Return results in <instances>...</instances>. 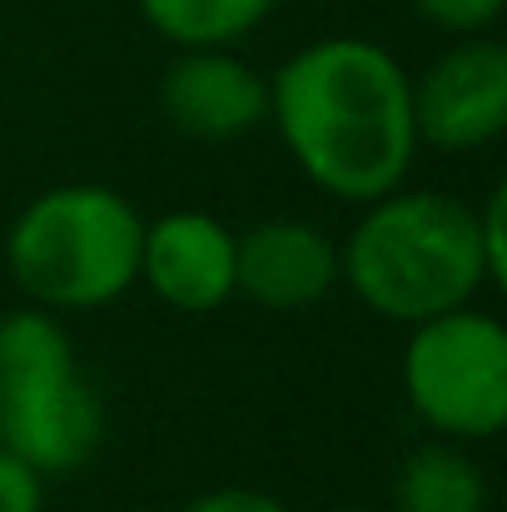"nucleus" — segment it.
I'll return each instance as SVG.
<instances>
[{
  "label": "nucleus",
  "instance_id": "nucleus-8",
  "mask_svg": "<svg viewBox=\"0 0 507 512\" xmlns=\"http://www.w3.org/2000/svg\"><path fill=\"white\" fill-rule=\"evenodd\" d=\"M160 110L179 135L204 145H229L269 120V80L229 45L179 50V60L160 80Z\"/></svg>",
  "mask_w": 507,
  "mask_h": 512
},
{
  "label": "nucleus",
  "instance_id": "nucleus-14",
  "mask_svg": "<svg viewBox=\"0 0 507 512\" xmlns=\"http://www.w3.org/2000/svg\"><path fill=\"white\" fill-rule=\"evenodd\" d=\"M478 239H483L488 279L503 289L507 284V189H493L488 204L478 209Z\"/></svg>",
  "mask_w": 507,
  "mask_h": 512
},
{
  "label": "nucleus",
  "instance_id": "nucleus-16",
  "mask_svg": "<svg viewBox=\"0 0 507 512\" xmlns=\"http://www.w3.org/2000/svg\"><path fill=\"white\" fill-rule=\"evenodd\" d=\"M338 512H373V508H338Z\"/></svg>",
  "mask_w": 507,
  "mask_h": 512
},
{
  "label": "nucleus",
  "instance_id": "nucleus-1",
  "mask_svg": "<svg viewBox=\"0 0 507 512\" xmlns=\"http://www.w3.org/2000/svg\"><path fill=\"white\" fill-rule=\"evenodd\" d=\"M269 120L309 184L343 204L383 199L418 160L413 75L363 35L294 50L269 80Z\"/></svg>",
  "mask_w": 507,
  "mask_h": 512
},
{
  "label": "nucleus",
  "instance_id": "nucleus-3",
  "mask_svg": "<svg viewBox=\"0 0 507 512\" xmlns=\"http://www.w3.org/2000/svg\"><path fill=\"white\" fill-rule=\"evenodd\" d=\"M140 209L110 184H55L35 194L10 234V279L50 314L105 309L140 284Z\"/></svg>",
  "mask_w": 507,
  "mask_h": 512
},
{
  "label": "nucleus",
  "instance_id": "nucleus-4",
  "mask_svg": "<svg viewBox=\"0 0 507 512\" xmlns=\"http://www.w3.org/2000/svg\"><path fill=\"white\" fill-rule=\"evenodd\" d=\"M105 443V398L50 309L0 319V448L40 478L80 473Z\"/></svg>",
  "mask_w": 507,
  "mask_h": 512
},
{
  "label": "nucleus",
  "instance_id": "nucleus-11",
  "mask_svg": "<svg viewBox=\"0 0 507 512\" xmlns=\"http://www.w3.org/2000/svg\"><path fill=\"white\" fill-rule=\"evenodd\" d=\"M274 5L279 0H140V15L179 50H219L264 25Z\"/></svg>",
  "mask_w": 507,
  "mask_h": 512
},
{
  "label": "nucleus",
  "instance_id": "nucleus-2",
  "mask_svg": "<svg viewBox=\"0 0 507 512\" xmlns=\"http://www.w3.org/2000/svg\"><path fill=\"white\" fill-rule=\"evenodd\" d=\"M338 279L388 324H428L468 309L488 279L478 204L443 189H388L368 199L338 244Z\"/></svg>",
  "mask_w": 507,
  "mask_h": 512
},
{
  "label": "nucleus",
  "instance_id": "nucleus-5",
  "mask_svg": "<svg viewBox=\"0 0 507 512\" xmlns=\"http://www.w3.org/2000/svg\"><path fill=\"white\" fill-rule=\"evenodd\" d=\"M403 393L433 438H498L507 423V329L478 309L413 324L403 348Z\"/></svg>",
  "mask_w": 507,
  "mask_h": 512
},
{
  "label": "nucleus",
  "instance_id": "nucleus-7",
  "mask_svg": "<svg viewBox=\"0 0 507 512\" xmlns=\"http://www.w3.org/2000/svg\"><path fill=\"white\" fill-rule=\"evenodd\" d=\"M338 289V244L309 219H259L234 234V294L269 314H304Z\"/></svg>",
  "mask_w": 507,
  "mask_h": 512
},
{
  "label": "nucleus",
  "instance_id": "nucleus-13",
  "mask_svg": "<svg viewBox=\"0 0 507 512\" xmlns=\"http://www.w3.org/2000/svg\"><path fill=\"white\" fill-rule=\"evenodd\" d=\"M0 512H45V478L0 448Z\"/></svg>",
  "mask_w": 507,
  "mask_h": 512
},
{
  "label": "nucleus",
  "instance_id": "nucleus-15",
  "mask_svg": "<svg viewBox=\"0 0 507 512\" xmlns=\"http://www.w3.org/2000/svg\"><path fill=\"white\" fill-rule=\"evenodd\" d=\"M184 512H289L279 498L259 493V488H214L204 498H194Z\"/></svg>",
  "mask_w": 507,
  "mask_h": 512
},
{
  "label": "nucleus",
  "instance_id": "nucleus-9",
  "mask_svg": "<svg viewBox=\"0 0 507 512\" xmlns=\"http://www.w3.org/2000/svg\"><path fill=\"white\" fill-rule=\"evenodd\" d=\"M140 279L179 314H214L234 299V234L204 209H169L145 224Z\"/></svg>",
  "mask_w": 507,
  "mask_h": 512
},
{
  "label": "nucleus",
  "instance_id": "nucleus-12",
  "mask_svg": "<svg viewBox=\"0 0 507 512\" xmlns=\"http://www.w3.org/2000/svg\"><path fill=\"white\" fill-rule=\"evenodd\" d=\"M503 5L507 0H413V10L448 35H483L503 15Z\"/></svg>",
  "mask_w": 507,
  "mask_h": 512
},
{
  "label": "nucleus",
  "instance_id": "nucleus-10",
  "mask_svg": "<svg viewBox=\"0 0 507 512\" xmlns=\"http://www.w3.org/2000/svg\"><path fill=\"white\" fill-rule=\"evenodd\" d=\"M488 503L493 493L468 443H418L393 478V512H488Z\"/></svg>",
  "mask_w": 507,
  "mask_h": 512
},
{
  "label": "nucleus",
  "instance_id": "nucleus-17",
  "mask_svg": "<svg viewBox=\"0 0 507 512\" xmlns=\"http://www.w3.org/2000/svg\"><path fill=\"white\" fill-rule=\"evenodd\" d=\"M120 512H145V508H120Z\"/></svg>",
  "mask_w": 507,
  "mask_h": 512
},
{
  "label": "nucleus",
  "instance_id": "nucleus-6",
  "mask_svg": "<svg viewBox=\"0 0 507 512\" xmlns=\"http://www.w3.org/2000/svg\"><path fill=\"white\" fill-rule=\"evenodd\" d=\"M418 145L443 155L488 150L507 130V50L493 35H458L413 80Z\"/></svg>",
  "mask_w": 507,
  "mask_h": 512
}]
</instances>
